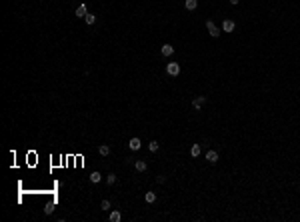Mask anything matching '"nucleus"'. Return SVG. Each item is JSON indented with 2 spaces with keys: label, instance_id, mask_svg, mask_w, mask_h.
I'll return each instance as SVG.
<instances>
[{
  "label": "nucleus",
  "instance_id": "obj_1",
  "mask_svg": "<svg viewBox=\"0 0 300 222\" xmlns=\"http://www.w3.org/2000/svg\"><path fill=\"white\" fill-rule=\"evenodd\" d=\"M206 30H208V34L212 36V38H218L220 36V28L212 22V20H206Z\"/></svg>",
  "mask_w": 300,
  "mask_h": 222
},
{
  "label": "nucleus",
  "instance_id": "obj_2",
  "mask_svg": "<svg viewBox=\"0 0 300 222\" xmlns=\"http://www.w3.org/2000/svg\"><path fill=\"white\" fill-rule=\"evenodd\" d=\"M166 72L170 74V76H178V74H180V64L178 62H168L166 64Z\"/></svg>",
  "mask_w": 300,
  "mask_h": 222
},
{
  "label": "nucleus",
  "instance_id": "obj_3",
  "mask_svg": "<svg viewBox=\"0 0 300 222\" xmlns=\"http://www.w3.org/2000/svg\"><path fill=\"white\" fill-rule=\"evenodd\" d=\"M204 104H206V96H196L194 100H192V108H194V110H200Z\"/></svg>",
  "mask_w": 300,
  "mask_h": 222
},
{
  "label": "nucleus",
  "instance_id": "obj_4",
  "mask_svg": "<svg viewBox=\"0 0 300 222\" xmlns=\"http://www.w3.org/2000/svg\"><path fill=\"white\" fill-rule=\"evenodd\" d=\"M206 160H208L210 164H214V162H218V152H216V150H208V152H206V156H204Z\"/></svg>",
  "mask_w": 300,
  "mask_h": 222
},
{
  "label": "nucleus",
  "instance_id": "obj_5",
  "mask_svg": "<svg viewBox=\"0 0 300 222\" xmlns=\"http://www.w3.org/2000/svg\"><path fill=\"white\" fill-rule=\"evenodd\" d=\"M160 52H162V56H172V54H174V48H172V44H162Z\"/></svg>",
  "mask_w": 300,
  "mask_h": 222
},
{
  "label": "nucleus",
  "instance_id": "obj_6",
  "mask_svg": "<svg viewBox=\"0 0 300 222\" xmlns=\"http://www.w3.org/2000/svg\"><path fill=\"white\" fill-rule=\"evenodd\" d=\"M88 14V10H86V4H78L76 6V18H84Z\"/></svg>",
  "mask_w": 300,
  "mask_h": 222
},
{
  "label": "nucleus",
  "instance_id": "obj_7",
  "mask_svg": "<svg viewBox=\"0 0 300 222\" xmlns=\"http://www.w3.org/2000/svg\"><path fill=\"white\" fill-rule=\"evenodd\" d=\"M134 168L138 170V172H146V170H148V164L144 162V160H136V162H134Z\"/></svg>",
  "mask_w": 300,
  "mask_h": 222
},
{
  "label": "nucleus",
  "instance_id": "obj_8",
  "mask_svg": "<svg viewBox=\"0 0 300 222\" xmlns=\"http://www.w3.org/2000/svg\"><path fill=\"white\" fill-rule=\"evenodd\" d=\"M128 146H130V150H140V146H142V142H140V138H130Z\"/></svg>",
  "mask_w": 300,
  "mask_h": 222
},
{
  "label": "nucleus",
  "instance_id": "obj_9",
  "mask_svg": "<svg viewBox=\"0 0 300 222\" xmlns=\"http://www.w3.org/2000/svg\"><path fill=\"white\" fill-rule=\"evenodd\" d=\"M108 220H110V222H120V220H122V214H120L118 210H112V212H110V216H108Z\"/></svg>",
  "mask_w": 300,
  "mask_h": 222
},
{
  "label": "nucleus",
  "instance_id": "obj_10",
  "mask_svg": "<svg viewBox=\"0 0 300 222\" xmlns=\"http://www.w3.org/2000/svg\"><path fill=\"white\" fill-rule=\"evenodd\" d=\"M222 30H224V32H232V30H234V22H232V20H224V22H222Z\"/></svg>",
  "mask_w": 300,
  "mask_h": 222
},
{
  "label": "nucleus",
  "instance_id": "obj_11",
  "mask_svg": "<svg viewBox=\"0 0 300 222\" xmlns=\"http://www.w3.org/2000/svg\"><path fill=\"white\" fill-rule=\"evenodd\" d=\"M100 180H102V174H100L98 170H94V172L90 174V182H92V184H98Z\"/></svg>",
  "mask_w": 300,
  "mask_h": 222
},
{
  "label": "nucleus",
  "instance_id": "obj_12",
  "mask_svg": "<svg viewBox=\"0 0 300 222\" xmlns=\"http://www.w3.org/2000/svg\"><path fill=\"white\" fill-rule=\"evenodd\" d=\"M196 6H198V0H186V2H184V8L186 10H196Z\"/></svg>",
  "mask_w": 300,
  "mask_h": 222
},
{
  "label": "nucleus",
  "instance_id": "obj_13",
  "mask_svg": "<svg viewBox=\"0 0 300 222\" xmlns=\"http://www.w3.org/2000/svg\"><path fill=\"white\" fill-rule=\"evenodd\" d=\"M144 200H146L148 204L156 202V192H146V194H144Z\"/></svg>",
  "mask_w": 300,
  "mask_h": 222
},
{
  "label": "nucleus",
  "instance_id": "obj_14",
  "mask_svg": "<svg viewBox=\"0 0 300 222\" xmlns=\"http://www.w3.org/2000/svg\"><path fill=\"white\" fill-rule=\"evenodd\" d=\"M84 22H86V24H88V26H92V24H94V22H96V16L92 14V12H88V14L84 16Z\"/></svg>",
  "mask_w": 300,
  "mask_h": 222
},
{
  "label": "nucleus",
  "instance_id": "obj_15",
  "mask_svg": "<svg viewBox=\"0 0 300 222\" xmlns=\"http://www.w3.org/2000/svg\"><path fill=\"white\" fill-rule=\"evenodd\" d=\"M200 152H202V148H200V144H192V148H190V154L194 156H200Z\"/></svg>",
  "mask_w": 300,
  "mask_h": 222
},
{
  "label": "nucleus",
  "instance_id": "obj_16",
  "mask_svg": "<svg viewBox=\"0 0 300 222\" xmlns=\"http://www.w3.org/2000/svg\"><path fill=\"white\" fill-rule=\"evenodd\" d=\"M98 152H100V156H108V154H110V146H108V144H102V146L98 148Z\"/></svg>",
  "mask_w": 300,
  "mask_h": 222
},
{
  "label": "nucleus",
  "instance_id": "obj_17",
  "mask_svg": "<svg viewBox=\"0 0 300 222\" xmlns=\"http://www.w3.org/2000/svg\"><path fill=\"white\" fill-rule=\"evenodd\" d=\"M100 208H102V210H106V212H108L110 208H112V204H110V200H102V202H100Z\"/></svg>",
  "mask_w": 300,
  "mask_h": 222
},
{
  "label": "nucleus",
  "instance_id": "obj_18",
  "mask_svg": "<svg viewBox=\"0 0 300 222\" xmlns=\"http://www.w3.org/2000/svg\"><path fill=\"white\" fill-rule=\"evenodd\" d=\"M148 150H150V152H156V150H158V142H156V140L148 142Z\"/></svg>",
  "mask_w": 300,
  "mask_h": 222
},
{
  "label": "nucleus",
  "instance_id": "obj_19",
  "mask_svg": "<svg viewBox=\"0 0 300 222\" xmlns=\"http://www.w3.org/2000/svg\"><path fill=\"white\" fill-rule=\"evenodd\" d=\"M52 212H54V206H52V204L44 206V214H52Z\"/></svg>",
  "mask_w": 300,
  "mask_h": 222
},
{
  "label": "nucleus",
  "instance_id": "obj_20",
  "mask_svg": "<svg viewBox=\"0 0 300 222\" xmlns=\"http://www.w3.org/2000/svg\"><path fill=\"white\" fill-rule=\"evenodd\" d=\"M106 180H108V184H114V182H116V174H108V176H106Z\"/></svg>",
  "mask_w": 300,
  "mask_h": 222
},
{
  "label": "nucleus",
  "instance_id": "obj_21",
  "mask_svg": "<svg viewBox=\"0 0 300 222\" xmlns=\"http://www.w3.org/2000/svg\"><path fill=\"white\" fill-rule=\"evenodd\" d=\"M156 180H158V182H160V184H164V182H166V176H162V174H160V176H158Z\"/></svg>",
  "mask_w": 300,
  "mask_h": 222
},
{
  "label": "nucleus",
  "instance_id": "obj_22",
  "mask_svg": "<svg viewBox=\"0 0 300 222\" xmlns=\"http://www.w3.org/2000/svg\"><path fill=\"white\" fill-rule=\"evenodd\" d=\"M228 2H230V4H232V6H236V4H238V2H240V0H228Z\"/></svg>",
  "mask_w": 300,
  "mask_h": 222
}]
</instances>
